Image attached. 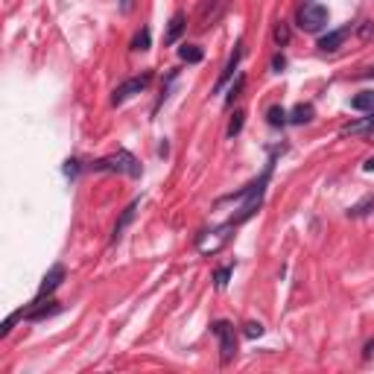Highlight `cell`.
I'll return each instance as SVG.
<instances>
[{
	"label": "cell",
	"instance_id": "obj_13",
	"mask_svg": "<svg viewBox=\"0 0 374 374\" xmlns=\"http://www.w3.org/2000/svg\"><path fill=\"white\" fill-rule=\"evenodd\" d=\"M362 132H371L374 135V112H369L362 120H354V123H345L342 129H339V135L348 138V135H362Z\"/></svg>",
	"mask_w": 374,
	"mask_h": 374
},
{
	"label": "cell",
	"instance_id": "obj_9",
	"mask_svg": "<svg viewBox=\"0 0 374 374\" xmlns=\"http://www.w3.org/2000/svg\"><path fill=\"white\" fill-rule=\"evenodd\" d=\"M240 59H243V41L234 44V50H231V56H228V62H225L223 73H219V79H216V85H214V94H219V91H223V88L231 82V76H234V71L240 68Z\"/></svg>",
	"mask_w": 374,
	"mask_h": 374
},
{
	"label": "cell",
	"instance_id": "obj_31",
	"mask_svg": "<svg viewBox=\"0 0 374 374\" xmlns=\"http://www.w3.org/2000/svg\"><path fill=\"white\" fill-rule=\"evenodd\" d=\"M362 360H366V362L374 360V339H371V342H366V348H362Z\"/></svg>",
	"mask_w": 374,
	"mask_h": 374
},
{
	"label": "cell",
	"instance_id": "obj_12",
	"mask_svg": "<svg viewBox=\"0 0 374 374\" xmlns=\"http://www.w3.org/2000/svg\"><path fill=\"white\" fill-rule=\"evenodd\" d=\"M184 29H187V15L184 12H175L173 18H170V24H167V32H164V44H175L182 36H184Z\"/></svg>",
	"mask_w": 374,
	"mask_h": 374
},
{
	"label": "cell",
	"instance_id": "obj_27",
	"mask_svg": "<svg viewBox=\"0 0 374 374\" xmlns=\"http://www.w3.org/2000/svg\"><path fill=\"white\" fill-rule=\"evenodd\" d=\"M360 36L366 38V41L374 36V24H371V21H362V27H360Z\"/></svg>",
	"mask_w": 374,
	"mask_h": 374
},
{
	"label": "cell",
	"instance_id": "obj_22",
	"mask_svg": "<svg viewBox=\"0 0 374 374\" xmlns=\"http://www.w3.org/2000/svg\"><path fill=\"white\" fill-rule=\"evenodd\" d=\"M243 112H234V117H231V123H228V132H225V135L228 138H237L240 135V132H243Z\"/></svg>",
	"mask_w": 374,
	"mask_h": 374
},
{
	"label": "cell",
	"instance_id": "obj_6",
	"mask_svg": "<svg viewBox=\"0 0 374 374\" xmlns=\"http://www.w3.org/2000/svg\"><path fill=\"white\" fill-rule=\"evenodd\" d=\"M149 79H152V73H140V76H132V79L120 82V85L114 88V94H112V103H114V105H123L126 100H132V97L144 94L147 88H149Z\"/></svg>",
	"mask_w": 374,
	"mask_h": 374
},
{
	"label": "cell",
	"instance_id": "obj_21",
	"mask_svg": "<svg viewBox=\"0 0 374 374\" xmlns=\"http://www.w3.org/2000/svg\"><path fill=\"white\" fill-rule=\"evenodd\" d=\"M290 36H292V32H290V24H284V21H281V24L275 27V44H278V47H287V44H290Z\"/></svg>",
	"mask_w": 374,
	"mask_h": 374
},
{
	"label": "cell",
	"instance_id": "obj_14",
	"mask_svg": "<svg viewBox=\"0 0 374 374\" xmlns=\"http://www.w3.org/2000/svg\"><path fill=\"white\" fill-rule=\"evenodd\" d=\"M138 208H140V199H135V202H132V205L126 208V211H123V216H120V219H117V225H114V234H112V243H117V240H120V237H123V231H126V225L132 223V219H135V214H138Z\"/></svg>",
	"mask_w": 374,
	"mask_h": 374
},
{
	"label": "cell",
	"instance_id": "obj_29",
	"mask_svg": "<svg viewBox=\"0 0 374 374\" xmlns=\"http://www.w3.org/2000/svg\"><path fill=\"white\" fill-rule=\"evenodd\" d=\"M284 68H287V59H284V56H281V53H278V56H275V59H272V71H275V73H281Z\"/></svg>",
	"mask_w": 374,
	"mask_h": 374
},
{
	"label": "cell",
	"instance_id": "obj_2",
	"mask_svg": "<svg viewBox=\"0 0 374 374\" xmlns=\"http://www.w3.org/2000/svg\"><path fill=\"white\" fill-rule=\"evenodd\" d=\"M88 170L94 173H120V175H129V179H140L144 175V167L138 164V158L132 155L129 149H117L112 155H103L88 164Z\"/></svg>",
	"mask_w": 374,
	"mask_h": 374
},
{
	"label": "cell",
	"instance_id": "obj_23",
	"mask_svg": "<svg viewBox=\"0 0 374 374\" xmlns=\"http://www.w3.org/2000/svg\"><path fill=\"white\" fill-rule=\"evenodd\" d=\"M243 85H246V76L240 73V76H237V82L231 85V91H228V97H225V105H231V103L237 100V97H240V91H243Z\"/></svg>",
	"mask_w": 374,
	"mask_h": 374
},
{
	"label": "cell",
	"instance_id": "obj_25",
	"mask_svg": "<svg viewBox=\"0 0 374 374\" xmlns=\"http://www.w3.org/2000/svg\"><path fill=\"white\" fill-rule=\"evenodd\" d=\"M263 331H266V327H263L260 322H246V325H243V334H246L249 339H258V336H263Z\"/></svg>",
	"mask_w": 374,
	"mask_h": 374
},
{
	"label": "cell",
	"instance_id": "obj_28",
	"mask_svg": "<svg viewBox=\"0 0 374 374\" xmlns=\"http://www.w3.org/2000/svg\"><path fill=\"white\" fill-rule=\"evenodd\" d=\"M354 79H374V64H369V68H362L354 73Z\"/></svg>",
	"mask_w": 374,
	"mask_h": 374
},
{
	"label": "cell",
	"instance_id": "obj_20",
	"mask_svg": "<svg viewBox=\"0 0 374 374\" xmlns=\"http://www.w3.org/2000/svg\"><path fill=\"white\" fill-rule=\"evenodd\" d=\"M371 211H374V193H369L362 202L351 205V208H348V216H366V214H371Z\"/></svg>",
	"mask_w": 374,
	"mask_h": 374
},
{
	"label": "cell",
	"instance_id": "obj_32",
	"mask_svg": "<svg viewBox=\"0 0 374 374\" xmlns=\"http://www.w3.org/2000/svg\"><path fill=\"white\" fill-rule=\"evenodd\" d=\"M362 170H366V173H374V155L362 161Z\"/></svg>",
	"mask_w": 374,
	"mask_h": 374
},
{
	"label": "cell",
	"instance_id": "obj_24",
	"mask_svg": "<svg viewBox=\"0 0 374 374\" xmlns=\"http://www.w3.org/2000/svg\"><path fill=\"white\" fill-rule=\"evenodd\" d=\"M231 272H234V266H219V269L214 272V284H216V287H219V290H223V287H225V284H228V278H231Z\"/></svg>",
	"mask_w": 374,
	"mask_h": 374
},
{
	"label": "cell",
	"instance_id": "obj_10",
	"mask_svg": "<svg viewBox=\"0 0 374 374\" xmlns=\"http://www.w3.org/2000/svg\"><path fill=\"white\" fill-rule=\"evenodd\" d=\"M56 313H62V304L59 301H47V304H44V299H36L29 310H24V319H29V322H44V319H50V316H56Z\"/></svg>",
	"mask_w": 374,
	"mask_h": 374
},
{
	"label": "cell",
	"instance_id": "obj_5",
	"mask_svg": "<svg viewBox=\"0 0 374 374\" xmlns=\"http://www.w3.org/2000/svg\"><path fill=\"white\" fill-rule=\"evenodd\" d=\"M211 331H214V336L219 339V360L228 362L237 357V336H234V325L231 322H225V319H216V322L211 325Z\"/></svg>",
	"mask_w": 374,
	"mask_h": 374
},
{
	"label": "cell",
	"instance_id": "obj_16",
	"mask_svg": "<svg viewBox=\"0 0 374 374\" xmlns=\"http://www.w3.org/2000/svg\"><path fill=\"white\" fill-rule=\"evenodd\" d=\"M179 59L187 62V64H199L205 59V53H202V47H196V44H182V47H179Z\"/></svg>",
	"mask_w": 374,
	"mask_h": 374
},
{
	"label": "cell",
	"instance_id": "obj_3",
	"mask_svg": "<svg viewBox=\"0 0 374 374\" xmlns=\"http://www.w3.org/2000/svg\"><path fill=\"white\" fill-rule=\"evenodd\" d=\"M327 18H331L327 6L316 3V0H307L304 6H299V12H295V24L304 32H322L327 27Z\"/></svg>",
	"mask_w": 374,
	"mask_h": 374
},
{
	"label": "cell",
	"instance_id": "obj_26",
	"mask_svg": "<svg viewBox=\"0 0 374 374\" xmlns=\"http://www.w3.org/2000/svg\"><path fill=\"white\" fill-rule=\"evenodd\" d=\"M79 158H68L64 161V175H68V179H76V175H79Z\"/></svg>",
	"mask_w": 374,
	"mask_h": 374
},
{
	"label": "cell",
	"instance_id": "obj_7",
	"mask_svg": "<svg viewBox=\"0 0 374 374\" xmlns=\"http://www.w3.org/2000/svg\"><path fill=\"white\" fill-rule=\"evenodd\" d=\"M64 278H68V269H64V263H53V266L47 269V275L41 278V284H38V295H36V299H47V295H53V292L62 287Z\"/></svg>",
	"mask_w": 374,
	"mask_h": 374
},
{
	"label": "cell",
	"instance_id": "obj_1",
	"mask_svg": "<svg viewBox=\"0 0 374 374\" xmlns=\"http://www.w3.org/2000/svg\"><path fill=\"white\" fill-rule=\"evenodd\" d=\"M272 164H275V161H269L266 170H263L251 184H246L243 190L228 193V196H223V199H216V205H228V202H234V199L243 202V205H240V211L231 216V223H234V225H243V223H249V219L258 214V208H260V202H263V193H266V184H269V175H272Z\"/></svg>",
	"mask_w": 374,
	"mask_h": 374
},
{
	"label": "cell",
	"instance_id": "obj_30",
	"mask_svg": "<svg viewBox=\"0 0 374 374\" xmlns=\"http://www.w3.org/2000/svg\"><path fill=\"white\" fill-rule=\"evenodd\" d=\"M117 6H120V12L129 15L132 9H135V0H117Z\"/></svg>",
	"mask_w": 374,
	"mask_h": 374
},
{
	"label": "cell",
	"instance_id": "obj_17",
	"mask_svg": "<svg viewBox=\"0 0 374 374\" xmlns=\"http://www.w3.org/2000/svg\"><path fill=\"white\" fill-rule=\"evenodd\" d=\"M266 123L275 126V129H281V126H287V123H290V114L284 112L281 105H269V108H266Z\"/></svg>",
	"mask_w": 374,
	"mask_h": 374
},
{
	"label": "cell",
	"instance_id": "obj_8",
	"mask_svg": "<svg viewBox=\"0 0 374 374\" xmlns=\"http://www.w3.org/2000/svg\"><path fill=\"white\" fill-rule=\"evenodd\" d=\"M225 6H228V0H202V6H199V29H208V27H214L219 18H223V12H225Z\"/></svg>",
	"mask_w": 374,
	"mask_h": 374
},
{
	"label": "cell",
	"instance_id": "obj_4",
	"mask_svg": "<svg viewBox=\"0 0 374 374\" xmlns=\"http://www.w3.org/2000/svg\"><path fill=\"white\" fill-rule=\"evenodd\" d=\"M234 228H237L234 223H225V225H219V228H214V231H202L199 240H196V249H199L202 255H216L219 249L228 246L231 231H234Z\"/></svg>",
	"mask_w": 374,
	"mask_h": 374
},
{
	"label": "cell",
	"instance_id": "obj_11",
	"mask_svg": "<svg viewBox=\"0 0 374 374\" xmlns=\"http://www.w3.org/2000/svg\"><path fill=\"white\" fill-rule=\"evenodd\" d=\"M351 32H354V27H351V24L348 27H339L334 32H327V36L319 38V50H322V53H336L345 44V38L351 36Z\"/></svg>",
	"mask_w": 374,
	"mask_h": 374
},
{
	"label": "cell",
	"instance_id": "obj_19",
	"mask_svg": "<svg viewBox=\"0 0 374 374\" xmlns=\"http://www.w3.org/2000/svg\"><path fill=\"white\" fill-rule=\"evenodd\" d=\"M149 47H152V32H149V27H140V32L132 38V50H135V53H147Z\"/></svg>",
	"mask_w": 374,
	"mask_h": 374
},
{
	"label": "cell",
	"instance_id": "obj_15",
	"mask_svg": "<svg viewBox=\"0 0 374 374\" xmlns=\"http://www.w3.org/2000/svg\"><path fill=\"white\" fill-rule=\"evenodd\" d=\"M313 105L310 103H299V105H295L292 108V112H290V123L292 126H304V123H310V120H313Z\"/></svg>",
	"mask_w": 374,
	"mask_h": 374
},
{
	"label": "cell",
	"instance_id": "obj_18",
	"mask_svg": "<svg viewBox=\"0 0 374 374\" xmlns=\"http://www.w3.org/2000/svg\"><path fill=\"white\" fill-rule=\"evenodd\" d=\"M351 108L354 112H374V91H362L357 97H351Z\"/></svg>",
	"mask_w": 374,
	"mask_h": 374
}]
</instances>
